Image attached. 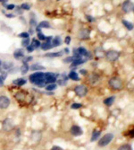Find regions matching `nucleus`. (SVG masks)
<instances>
[{"label":"nucleus","mask_w":134,"mask_h":150,"mask_svg":"<svg viewBox=\"0 0 134 150\" xmlns=\"http://www.w3.org/2000/svg\"><path fill=\"white\" fill-rule=\"evenodd\" d=\"M30 81L32 84L37 85L40 87L45 86V85L46 84V79H45V73H41V72H37L35 74L31 75L30 77Z\"/></svg>","instance_id":"f257e3e1"},{"label":"nucleus","mask_w":134,"mask_h":150,"mask_svg":"<svg viewBox=\"0 0 134 150\" xmlns=\"http://www.w3.org/2000/svg\"><path fill=\"white\" fill-rule=\"evenodd\" d=\"M109 85L113 90H120L123 87V81L119 77H113L109 80Z\"/></svg>","instance_id":"f03ea898"},{"label":"nucleus","mask_w":134,"mask_h":150,"mask_svg":"<svg viewBox=\"0 0 134 150\" xmlns=\"http://www.w3.org/2000/svg\"><path fill=\"white\" fill-rule=\"evenodd\" d=\"M113 134H112V133H107V134H105V136H103L102 139L99 140L98 146L104 147H105V146L108 145L109 143L113 140Z\"/></svg>","instance_id":"7ed1b4c3"},{"label":"nucleus","mask_w":134,"mask_h":150,"mask_svg":"<svg viewBox=\"0 0 134 150\" xmlns=\"http://www.w3.org/2000/svg\"><path fill=\"white\" fill-rule=\"evenodd\" d=\"M74 92L75 93L78 95V96L80 97H83L85 96V95L87 94V93H88V89H87V87L85 85H77L75 88H74Z\"/></svg>","instance_id":"20e7f679"},{"label":"nucleus","mask_w":134,"mask_h":150,"mask_svg":"<svg viewBox=\"0 0 134 150\" xmlns=\"http://www.w3.org/2000/svg\"><path fill=\"white\" fill-rule=\"evenodd\" d=\"M120 56V53L118 51H115V50H110V51H107L106 54H105V57L106 59H108L111 62H113V61H115Z\"/></svg>","instance_id":"39448f33"},{"label":"nucleus","mask_w":134,"mask_h":150,"mask_svg":"<svg viewBox=\"0 0 134 150\" xmlns=\"http://www.w3.org/2000/svg\"><path fill=\"white\" fill-rule=\"evenodd\" d=\"M27 97H31V95L28 94L27 93H24V92H20L15 94V98L18 101L23 102V103H25V104H29L30 102L27 100Z\"/></svg>","instance_id":"423d86ee"},{"label":"nucleus","mask_w":134,"mask_h":150,"mask_svg":"<svg viewBox=\"0 0 134 150\" xmlns=\"http://www.w3.org/2000/svg\"><path fill=\"white\" fill-rule=\"evenodd\" d=\"M13 128V121L7 118V119H5L4 121H3V129L5 131H10L12 130Z\"/></svg>","instance_id":"0eeeda50"},{"label":"nucleus","mask_w":134,"mask_h":150,"mask_svg":"<svg viewBox=\"0 0 134 150\" xmlns=\"http://www.w3.org/2000/svg\"><path fill=\"white\" fill-rule=\"evenodd\" d=\"M123 11L124 13H130L133 11V4L132 2H131L130 0H126L123 3Z\"/></svg>","instance_id":"6e6552de"},{"label":"nucleus","mask_w":134,"mask_h":150,"mask_svg":"<svg viewBox=\"0 0 134 150\" xmlns=\"http://www.w3.org/2000/svg\"><path fill=\"white\" fill-rule=\"evenodd\" d=\"M56 77L57 75L54 74V73H45V79L46 84L50 83V84H54L56 81Z\"/></svg>","instance_id":"1a4fd4ad"},{"label":"nucleus","mask_w":134,"mask_h":150,"mask_svg":"<svg viewBox=\"0 0 134 150\" xmlns=\"http://www.w3.org/2000/svg\"><path fill=\"white\" fill-rule=\"evenodd\" d=\"M71 133L72 136H74V137H79V136H82L83 134V131L80 127L77 125H73L71 128Z\"/></svg>","instance_id":"9d476101"},{"label":"nucleus","mask_w":134,"mask_h":150,"mask_svg":"<svg viewBox=\"0 0 134 150\" xmlns=\"http://www.w3.org/2000/svg\"><path fill=\"white\" fill-rule=\"evenodd\" d=\"M10 104V100L6 96H0V109H6Z\"/></svg>","instance_id":"9b49d317"},{"label":"nucleus","mask_w":134,"mask_h":150,"mask_svg":"<svg viewBox=\"0 0 134 150\" xmlns=\"http://www.w3.org/2000/svg\"><path fill=\"white\" fill-rule=\"evenodd\" d=\"M90 31L88 29H83L80 31L79 32V37L82 40H87L88 38H90Z\"/></svg>","instance_id":"f8f14e48"},{"label":"nucleus","mask_w":134,"mask_h":150,"mask_svg":"<svg viewBox=\"0 0 134 150\" xmlns=\"http://www.w3.org/2000/svg\"><path fill=\"white\" fill-rule=\"evenodd\" d=\"M13 57H15L16 59H19L21 58H23L24 57V52L23 50H16L13 53Z\"/></svg>","instance_id":"ddd939ff"},{"label":"nucleus","mask_w":134,"mask_h":150,"mask_svg":"<svg viewBox=\"0 0 134 150\" xmlns=\"http://www.w3.org/2000/svg\"><path fill=\"white\" fill-rule=\"evenodd\" d=\"M57 82H58V84L60 85H66V83H67V77H65L64 75H62V76H60V78L57 80Z\"/></svg>","instance_id":"4468645a"},{"label":"nucleus","mask_w":134,"mask_h":150,"mask_svg":"<svg viewBox=\"0 0 134 150\" xmlns=\"http://www.w3.org/2000/svg\"><path fill=\"white\" fill-rule=\"evenodd\" d=\"M113 102H115V96H111V97H108V98L105 99L104 104L106 106H111L113 104Z\"/></svg>","instance_id":"2eb2a0df"},{"label":"nucleus","mask_w":134,"mask_h":150,"mask_svg":"<svg viewBox=\"0 0 134 150\" xmlns=\"http://www.w3.org/2000/svg\"><path fill=\"white\" fill-rule=\"evenodd\" d=\"M100 130H97V129H94L93 130V133H92V137H91V142L95 141L98 139V138L100 136Z\"/></svg>","instance_id":"dca6fc26"},{"label":"nucleus","mask_w":134,"mask_h":150,"mask_svg":"<svg viewBox=\"0 0 134 150\" xmlns=\"http://www.w3.org/2000/svg\"><path fill=\"white\" fill-rule=\"evenodd\" d=\"M51 48H53V45H52L51 42H46L45 43H43L41 45V49L43 50H48L51 49Z\"/></svg>","instance_id":"f3484780"},{"label":"nucleus","mask_w":134,"mask_h":150,"mask_svg":"<svg viewBox=\"0 0 134 150\" xmlns=\"http://www.w3.org/2000/svg\"><path fill=\"white\" fill-rule=\"evenodd\" d=\"M13 83L15 85H16L21 86V85H23L26 84V80L23 79V78H19V79H16V80H13Z\"/></svg>","instance_id":"a211bd4d"},{"label":"nucleus","mask_w":134,"mask_h":150,"mask_svg":"<svg viewBox=\"0 0 134 150\" xmlns=\"http://www.w3.org/2000/svg\"><path fill=\"white\" fill-rule=\"evenodd\" d=\"M122 23H123V24L126 27L127 29H128L129 31H131L132 29H133V24H131V23H130V22H127V21H125V20H123L122 21Z\"/></svg>","instance_id":"6ab92c4d"},{"label":"nucleus","mask_w":134,"mask_h":150,"mask_svg":"<svg viewBox=\"0 0 134 150\" xmlns=\"http://www.w3.org/2000/svg\"><path fill=\"white\" fill-rule=\"evenodd\" d=\"M38 28H40V29H41V28H50V24H49L48 22L43 21V22H41L38 25Z\"/></svg>","instance_id":"aec40b11"},{"label":"nucleus","mask_w":134,"mask_h":150,"mask_svg":"<svg viewBox=\"0 0 134 150\" xmlns=\"http://www.w3.org/2000/svg\"><path fill=\"white\" fill-rule=\"evenodd\" d=\"M45 67H43V66H41V65H38V64H34V65H32L31 67V70H42V69H44Z\"/></svg>","instance_id":"412c9836"},{"label":"nucleus","mask_w":134,"mask_h":150,"mask_svg":"<svg viewBox=\"0 0 134 150\" xmlns=\"http://www.w3.org/2000/svg\"><path fill=\"white\" fill-rule=\"evenodd\" d=\"M69 78L74 80V81H79L80 80V77H78V75H77L76 72H71L69 74Z\"/></svg>","instance_id":"4be33fe9"},{"label":"nucleus","mask_w":134,"mask_h":150,"mask_svg":"<svg viewBox=\"0 0 134 150\" xmlns=\"http://www.w3.org/2000/svg\"><path fill=\"white\" fill-rule=\"evenodd\" d=\"M78 52L80 56H88V51L86 50V49H84V48H79L78 49Z\"/></svg>","instance_id":"5701e85b"},{"label":"nucleus","mask_w":134,"mask_h":150,"mask_svg":"<svg viewBox=\"0 0 134 150\" xmlns=\"http://www.w3.org/2000/svg\"><path fill=\"white\" fill-rule=\"evenodd\" d=\"M63 55V52H55V53H48L46 54V57H51V58H55V57H61Z\"/></svg>","instance_id":"b1692460"},{"label":"nucleus","mask_w":134,"mask_h":150,"mask_svg":"<svg viewBox=\"0 0 134 150\" xmlns=\"http://www.w3.org/2000/svg\"><path fill=\"white\" fill-rule=\"evenodd\" d=\"M98 80V77L97 76V75H91V76L90 77V81L91 84H96Z\"/></svg>","instance_id":"393cba45"},{"label":"nucleus","mask_w":134,"mask_h":150,"mask_svg":"<svg viewBox=\"0 0 134 150\" xmlns=\"http://www.w3.org/2000/svg\"><path fill=\"white\" fill-rule=\"evenodd\" d=\"M85 62V60L84 59H74L72 61V66H78V65H80V64H82Z\"/></svg>","instance_id":"a878e982"},{"label":"nucleus","mask_w":134,"mask_h":150,"mask_svg":"<svg viewBox=\"0 0 134 150\" xmlns=\"http://www.w3.org/2000/svg\"><path fill=\"white\" fill-rule=\"evenodd\" d=\"M29 69H30V67H29L28 65H27V63H23L22 67H21V71H22L23 74H26L27 72H28Z\"/></svg>","instance_id":"bb28decb"},{"label":"nucleus","mask_w":134,"mask_h":150,"mask_svg":"<svg viewBox=\"0 0 134 150\" xmlns=\"http://www.w3.org/2000/svg\"><path fill=\"white\" fill-rule=\"evenodd\" d=\"M60 44H61V39H60V37L56 36L55 39L53 40V46H59Z\"/></svg>","instance_id":"cd10ccee"},{"label":"nucleus","mask_w":134,"mask_h":150,"mask_svg":"<svg viewBox=\"0 0 134 150\" xmlns=\"http://www.w3.org/2000/svg\"><path fill=\"white\" fill-rule=\"evenodd\" d=\"M118 150H132V147L131 145L129 144H125V145H123V146H121Z\"/></svg>","instance_id":"c85d7f7f"},{"label":"nucleus","mask_w":134,"mask_h":150,"mask_svg":"<svg viewBox=\"0 0 134 150\" xmlns=\"http://www.w3.org/2000/svg\"><path fill=\"white\" fill-rule=\"evenodd\" d=\"M56 85H55V84H51V85H48L46 87V91H53V90H56Z\"/></svg>","instance_id":"c756f323"},{"label":"nucleus","mask_w":134,"mask_h":150,"mask_svg":"<svg viewBox=\"0 0 134 150\" xmlns=\"http://www.w3.org/2000/svg\"><path fill=\"white\" fill-rule=\"evenodd\" d=\"M31 45L33 46V48H38L39 46H40V42H38V40H37V39H33L32 40V43H31Z\"/></svg>","instance_id":"7c9ffc66"},{"label":"nucleus","mask_w":134,"mask_h":150,"mask_svg":"<svg viewBox=\"0 0 134 150\" xmlns=\"http://www.w3.org/2000/svg\"><path fill=\"white\" fill-rule=\"evenodd\" d=\"M29 43H30V40H29V38H26L25 40H23V42H22V45H23V47L29 46Z\"/></svg>","instance_id":"2f4dec72"},{"label":"nucleus","mask_w":134,"mask_h":150,"mask_svg":"<svg viewBox=\"0 0 134 150\" xmlns=\"http://www.w3.org/2000/svg\"><path fill=\"white\" fill-rule=\"evenodd\" d=\"M75 59L73 58V57H68V58H66L64 59V63H70V62H72L73 60H74Z\"/></svg>","instance_id":"473e14b6"},{"label":"nucleus","mask_w":134,"mask_h":150,"mask_svg":"<svg viewBox=\"0 0 134 150\" xmlns=\"http://www.w3.org/2000/svg\"><path fill=\"white\" fill-rule=\"evenodd\" d=\"M21 8L22 9H25V10H30L31 9V5L29 4H27V3H24V4L22 5Z\"/></svg>","instance_id":"72a5a7b5"},{"label":"nucleus","mask_w":134,"mask_h":150,"mask_svg":"<svg viewBox=\"0 0 134 150\" xmlns=\"http://www.w3.org/2000/svg\"><path fill=\"white\" fill-rule=\"evenodd\" d=\"M82 106V104H72V106H71V108L72 109H79V108H80Z\"/></svg>","instance_id":"f704fd0d"},{"label":"nucleus","mask_w":134,"mask_h":150,"mask_svg":"<svg viewBox=\"0 0 134 150\" xmlns=\"http://www.w3.org/2000/svg\"><path fill=\"white\" fill-rule=\"evenodd\" d=\"M19 37H21V38H29V33H27V32H22V33H20V34L18 35Z\"/></svg>","instance_id":"c9c22d12"},{"label":"nucleus","mask_w":134,"mask_h":150,"mask_svg":"<svg viewBox=\"0 0 134 150\" xmlns=\"http://www.w3.org/2000/svg\"><path fill=\"white\" fill-rule=\"evenodd\" d=\"M3 5H4L5 6V7L7 8V9H9V10H12V9H13V8L15 7V6L13 5H6L5 4H3Z\"/></svg>","instance_id":"e433bc0d"},{"label":"nucleus","mask_w":134,"mask_h":150,"mask_svg":"<svg viewBox=\"0 0 134 150\" xmlns=\"http://www.w3.org/2000/svg\"><path fill=\"white\" fill-rule=\"evenodd\" d=\"M31 27H34V26L37 25V23H36V21H35L34 18L31 19Z\"/></svg>","instance_id":"4c0bfd02"},{"label":"nucleus","mask_w":134,"mask_h":150,"mask_svg":"<svg viewBox=\"0 0 134 150\" xmlns=\"http://www.w3.org/2000/svg\"><path fill=\"white\" fill-rule=\"evenodd\" d=\"M27 50H28V52H32L33 50H34V48H33L32 45H31V46H27Z\"/></svg>","instance_id":"58836bf2"},{"label":"nucleus","mask_w":134,"mask_h":150,"mask_svg":"<svg viewBox=\"0 0 134 150\" xmlns=\"http://www.w3.org/2000/svg\"><path fill=\"white\" fill-rule=\"evenodd\" d=\"M86 18H87V20H88V21H90V22H94V21H95V18H93V17L90 16V15H87Z\"/></svg>","instance_id":"ea45409f"},{"label":"nucleus","mask_w":134,"mask_h":150,"mask_svg":"<svg viewBox=\"0 0 134 150\" xmlns=\"http://www.w3.org/2000/svg\"><path fill=\"white\" fill-rule=\"evenodd\" d=\"M12 66H13L12 63H10V64H8V63H5V64H4V69H9L10 67H12Z\"/></svg>","instance_id":"a19ab883"},{"label":"nucleus","mask_w":134,"mask_h":150,"mask_svg":"<svg viewBox=\"0 0 134 150\" xmlns=\"http://www.w3.org/2000/svg\"><path fill=\"white\" fill-rule=\"evenodd\" d=\"M51 150H64L62 147H57V146H54L53 147H52V149Z\"/></svg>","instance_id":"79ce46f5"},{"label":"nucleus","mask_w":134,"mask_h":150,"mask_svg":"<svg viewBox=\"0 0 134 150\" xmlns=\"http://www.w3.org/2000/svg\"><path fill=\"white\" fill-rule=\"evenodd\" d=\"M70 42H71V38H70L69 36H67V37L65 38V43H66V44H69Z\"/></svg>","instance_id":"37998d69"},{"label":"nucleus","mask_w":134,"mask_h":150,"mask_svg":"<svg viewBox=\"0 0 134 150\" xmlns=\"http://www.w3.org/2000/svg\"><path fill=\"white\" fill-rule=\"evenodd\" d=\"M32 59V57H28V58H26L25 59H24V63H27L28 61H31Z\"/></svg>","instance_id":"c03bdc74"},{"label":"nucleus","mask_w":134,"mask_h":150,"mask_svg":"<svg viewBox=\"0 0 134 150\" xmlns=\"http://www.w3.org/2000/svg\"><path fill=\"white\" fill-rule=\"evenodd\" d=\"M21 9H22L21 7H19V6H16V10H17V13H23V11Z\"/></svg>","instance_id":"a18cd8bd"},{"label":"nucleus","mask_w":134,"mask_h":150,"mask_svg":"<svg viewBox=\"0 0 134 150\" xmlns=\"http://www.w3.org/2000/svg\"><path fill=\"white\" fill-rule=\"evenodd\" d=\"M80 74H82V75H86V74H87V71H85V70H80Z\"/></svg>","instance_id":"49530a36"},{"label":"nucleus","mask_w":134,"mask_h":150,"mask_svg":"<svg viewBox=\"0 0 134 150\" xmlns=\"http://www.w3.org/2000/svg\"><path fill=\"white\" fill-rule=\"evenodd\" d=\"M0 85H3V79L0 77Z\"/></svg>","instance_id":"de8ad7c7"},{"label":"nucleus","mask_w":134,"mask_h":150,"mask_svg":"<svg viewBox=\"0 0 134 150\" xmlns=\"http://www.w3.org/2000/svg\"><path fill=\"white\" fill-rule=\"evenodd\" d=\"M29 32H30V34H33V29L32 28H31Z\"/></svg>","instance_id":"09e8293b"},{"label":"nucleus","mask_w":134,"mask_h":150,"mask_svg":"<svg viewBox=\"0 0 134 150\" xmlns=\"http://www.w3.org/2000/svg\"><path fill=\"white\" fill-rule=\"evenodd\" d=\"M6 16H8V17H13L15 15H6Z\"/></svg>","instance_id":"8fccbe9b"},{"label":"nucleus","mask_w":134,"mask_h":150,"mask_svg":"<svg viewBox=\"0 0 134 150\" xmlns=\"http://www.w3.org/2000/svg\"><path fill=\"white\" fill-rule=\"evenodd\" d=\"M64 51H65L66 53H68V52H69V50H68V49H65V50H64Z\"/></svg>","instance_id":"3c124183"},{"label":"nucleus","mask_w":134,"mask_h":150,"mask_svg":"<svg viewBox=\"0 0 134 150\" xmlns=\"http://www.w3.org/2000/svg\"><path fill=\"white\" fill-rule=\"evenodd\" d=\"M0 2H2V3H5V2H6V0H0Z\"/></svg>","instance_id":"603ef678"},{"label":"nucleus","mask_w":134,"mask_h":150,"mask_svg":"<svg viewBox=\"0 0 134 150\" xmlns=\"http://www.w3.org/2000/svg\"><path fill=\"white\" fill-rule=\"evenodd\" d=\"M38 1H46V0H38Z\"/></svg>","instance_id":"864d4df0"},{"label":"nucleus","mask_w":134,"mask_h":150,"mask_svg":"<svg viewBox=\"0 0 134 150\" xmlns=\"http://www.w3.org/2000/svg\"><path fill=\"white\" fill-rule=\"evenodd\" d=\"M1 64H2V62H1V61H0V66H1Z\"/></svg>","instance_id":"5fc2aeb1"}]
</instances>
